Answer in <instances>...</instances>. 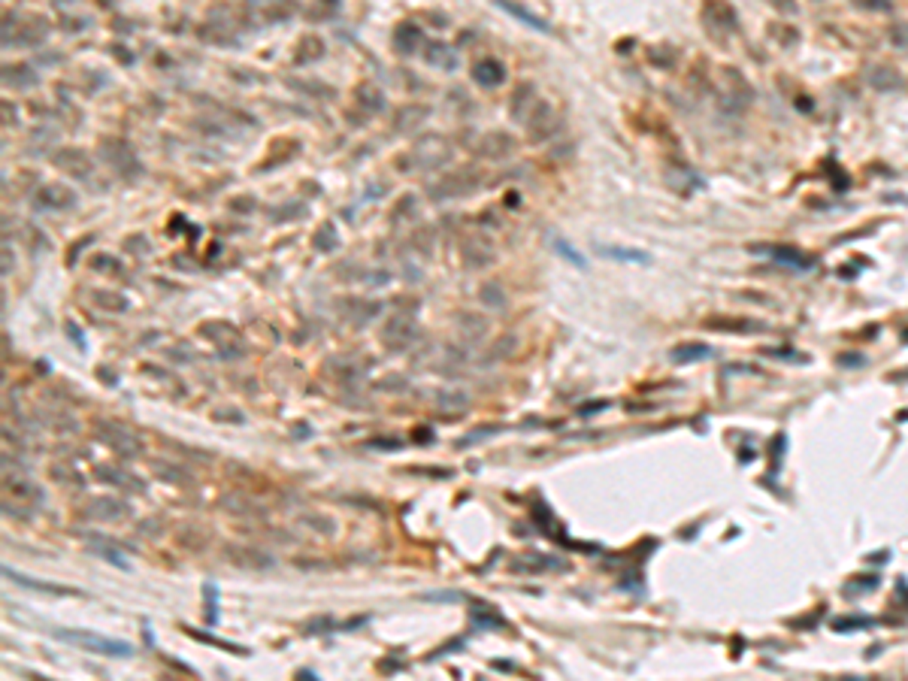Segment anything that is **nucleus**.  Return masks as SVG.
Returning <instances> with one entry per match:
<instances>
[{
    "mask_svg": "<svg viewBox=\"0 0 908 681\" xmlns=\"http://www.w3.org/2000/svg\"><path fill=\"white\" fill-rule=\"evenodd\" d=\"M58 639L70 642V645H79L91 654H103V657H131L134 648L121 639H109V636H101V633H91V630H55Z\"/></svg>",
    "mask_w": 908,
    "mask_h": 681,
    "instance_id": "1",
    "label": "nucleus"
},
{
    "mask_svg": "<svg viewBox=\"0 0 908 681\" xmlns=\"http://www.w3.org/2000/svg\"><path fill=\"white\" fill-rule=\"evenodd\" d=\"M448 155H452V149H448V143L442 140V136H427V140L418 143L400 164L415 167V170H436V167H442L448 160Z\"/></svg>",
    "mask_w": 908,
    "mask_h": 681,
    "instance_id": "2",
    "label": "nucleus"
},
{
    "mask_svg": "<svg viewBox=\"0 0 908 681\" xmlns=\"http://www.w3.org/2000/svg\"><path fill=\"white\" fill-rule=\"evenodd\" d=\"M418 339V324L415 318L406 315V312H397V315L388 318V324L381 327V342L385 348L391 351H406L412 342Z\"/></svg>",
    "mask_w": 908,
    "mask_h": 681,
    "instance_id": "3",
    "label": "nucleus"
},
{
    "mask_svg": "<svg viewBox=\"0 0 908 681\" xmlns=\"http://www.w3.org/2000/svg\"><path fill=\"white\" fill-rule=\"evenodd\" d=\"M478 182H482V176H478L476 167H461V170L448 173L442 182H436L430 188V194L436 200H442V197H467L472 188H478Z\"/></svg>",
    "mask_w": 908,
    "mask_h": 681,
    "instance_id": "4",
    "label": "nucleus"
},
{
    "mask_svg": "<svg viewBox=\"0 0 908 681\" xmlns=\"http://www.w3.org/2000/svg\"><path fill=\"white\" fill-rule=\"evenodd\" d=\"M97 436H101V442H106V446L121 457H140L142 454V442L136 439L131 430H125V427H118V424H101L97 427Z\"/></svg>",
    "mask_w": 908,
    "mask_h": 681,
    "instance_id": "5",
    "label": "nucleus"
},
{
    "mask_svg": "<svg viewBox=\"0 0 908 681\" xmlns=\"http://www.w3.org/2000/svg\"><path fill=\"white\" fill-rule=\"evenodd\" d=\"M103 158L109 160L121 176H127V179H131V176H140V170H142L140 160H136V155H134V149L125 140H106L103 143Z\"/></svg>",
    "mask_w": 908,
    "mask_h": 681,
    "instance_id": "6",
    "label": "nucleus"
},
{
    "mask_svg": "<svg viewBox=\"0 0 908 681\" xmlns=\"http://www.w3.org/2000/svg\"><path fill=\"white\" fill-rule=\"evenodd\" d=\"M472 82L482 88H497L506 82V64L497 58H482L472 64Z\"/></svg>",
    "mask_w": 908,
    "mask_h": 681,
    "instance_id": "7",
    "label": "nucleus"
},
{
    "mask_svg": "<svg viewBox=\"0 0 908 681\" xmlns=\"http://www.w3.org/2000/svg\"><path fill=\"white\" fill-rule=\"evenodd\" d=\"M703 19L708 21V28H718V30H736L739 28V19H736V10H732L730 3H724V0H708V3L703 6Z\"/></svg>",
    "mask_w": 908,
    "mask_h": 681,
    "instance_id": "8",
    "label": "nucleus"
},
{
    "mask_svg": "<svg viewBox=\"0 0 908 681\" xmlns=\"http://www.w3.org/2000/svg\"><path fill=\"white\" fill-rule=\"evenodd\" d=\"M469 621H472L476 630H497V627H500V630H506V627H509L506 618H503L500 611L494 609L491 603H485V600H472L469 603Z\"/></svg>",
    "mask_w": 908,
    "mask_h": 681,
    "instance_id": "9",
    "label": "nucleus"
},
{
    "mask_svg": "<svg viewBox=\"0 0 908 681\" xmlns=\"http://www.w3.org/2000/svg\"><path fill=\"white\" fill-rule=\"evenodd\" d=\"M34 203L40 206V209H70V206L76 203V194L64 185H45L43 191H36Z\"/></svg>",
    "mask_w": 908,
    "mask_h": 681,
    "instance_id": "10",
    "label": "nucleus"
},
{
    "mask_svg": "<svg viewBox=\"0 0 908 681\" xmlns=\"http://www.w3.org/2000/svg\"><path fill=\"white\" fill-rule=\"evenodd\" d=\"M55 164L64 173L76 176V179H85V176H91V158L82 149H61L58 155H55Z\"/></svg>",
    "mask_w": 908,
    "mask_h": 681,
    "instance_id": "11",
    "label": "nucleus"
},
{
    "mask_svg": "<svg viewBox=\"0 0 908 681\" xmlns=\"http://www.w3.org/2000/svg\"><path fill=\"white\" fill-rule=\"evenodd\" d=\"M394 45L400 55H415L424 45V30L418 25H412V21H400L394 30Z\"/></svg>",
    "mask_w": 908,
    "mask_h": 681,
    "instance_id": "12",
    "label": "nucleus"
},
{
    "mask_svg": "<svg viewBox=\"0 0 908 681\" xmlns=\"http://www.w3.org/2000/svg\"><path fill=\"white\" fill-rule=\"evenodd\" d=\"M127 515V506L121 500H112V496H97V500L88 503V518H97V521H121Z\"/></svg>",
    "mask_w": 908,
    "mask_h": 681,
    "instance_id": "13",
    "label": "nucleus"
},
{
    "mask_svg": "<svg viewBox=\"0 0 908 681\" xmlns=\"http://www.w3.org/2000/svg\"><path fill=\"white\" fill-rule=\"evenodd\" d=\"M3 576L10 581H15V585H21V587H30V591H43V594H55V596H73L76 594L73 587H61V585H49V581H40V578H30V576H25V572L12 569V566H6Z\"/></svg>",
    "mask_w": 908,
    "mask_h": 681,
    "instance_id": "14",
    "label": "nucleus"
},
{
    "mask_svg": "<svg viewBox=\"0 0 908 681\" xmlns=\"http://www.w3.org/2000/svg\"><path fill=\"white\" fill-rule=\"evenodd\" d=\"M424 61L430 67H439V70H454V67L461 64L457 52L452 49V45H445V43H427L424 45Z\"/></svg>",
    "mask_w": 908,
    "mask_h": 681,
    "instance_id": "15",
    "label": "nucleus"
},
{
    "mask_svg": "<svg viewBox=\"0 0 908 681\" xmlns=\"http://www.w3.org/2000/svg\"><path fill=\"white\" fill-rule=\"evenodd\" d=\"M497 6H500V10H506L509 15H512V19L524 21L527 28L539 30V34H551V25H548V19H542V15H536V12H530L527 6H518V3H512V0H497Z\"/></svg>",
    "mask_w": 908,
    "mask_h": 681,
    "instance_id": "16",
    "label": "nucleus"
},
{
    "mask_svg": "<svg viewBox=\"0 0 908 681\" xmlns=\"http://www.w3.org/2000/svg\"><path fill=\"white\" fill-rule=\"evenodd\" d=\"M708 331H730V333H757V331H766V324L760 321H748V318H708L706 321Z\"/></svg>",
    "mask_w": 908,
    "mask_h": 681,
    "instance_id": "17",
    "label": "nucleus"
},
{
    "mask_svg": "<svg viewBox=\"0 0 908 681\" xmlns=\"http://www.w3.org/2000/svg\"><path fill=\"white\" fill-rule=\"evenodd\" d=\"M6 494H12L19 503H34V506L43 503V491L30 479H19V476L6 479Z\"/></svg>",
    "mask_w": 908,
    "mask_h": 681,
    "instance_id": "18",
    "label": "nucleus"
},
{
    "mask_svg": "<svg viewBox=\"0 0 908 681\" xmlns=\"http://www.w3.org/2000/svg\"><path fill=\"white\" fill-rule=\"evenodd\" d=\"M763 255H769V258H775L778 264H788L793 266V270H808L814 261H808V258L803 255V251H796V249H790V246H775V249H760Z\"/></svg>",
    "mask_w": 908,
    "mask_h": 681,
    "instance_id": "19",
    "label": "nucleus"
},
{
    "mask_svg": "<svg viewBox=\"0 0 908 681\" xmlns=\"http://www.w3.org/2000/svg\"><path fill=\"white\" fill-rule=\"evenodd\" d=\"M602 258H612V261H624V264H651V255L639 249H624V246H597Z\"/></svg>",
    "mask_w": 908,
    "mask_h": 681,
    "instance_id": "20",
    "label": "nucleus"
},
{
    "mask_svg": "<svg viewBox=\"0 0 908 681\" xmlns=\"http://www.w3.org/2000/svg\"><path fill=\"white\" fill-rule=\"evenodd\" d=\"M94 476H97V479H103V481H109V485H118V488H136V491H142V481L136 479V476H131V472L118 470V466H97Z\"/></svg>",
    "mask_w": 908,
    "mask_h": 681,
    "instance_id": "21",
    "label": "nucleus"
},
{
    "mask_svg": "<svg viewBox=\"0 0 908 681\" xmlns=\"http://www.w3.org/2000/svg\"><path fill=\"white\" fill-rule=\"evenodd\" d=\"M551 109H548L545 103H536V109H533V116L527 118V131L533 140H542V136L551 134Z\"/></svg>",
    "mask_w": 908,
    "mask_h": 681,
    "instance_id": "22",
    "label": "nucleus"
},
{
    "mask_svg": "<svg viewBox=\"0 0 908 681\" xmlns=\"http://www.w3.org/2000/svg\"><path fill=\"white\" fill-rule=\"evenodd\" d=\"M355 103L363 106L366 112H381V109H385V97H381V91L376 85H370V82H361V85H357Z\"/></svg>",
    "mask_w": 908,
    "mask_h": 681,
    "instance_id": "23",
    "label": "nucleus"
},
{
    "mask_svg": "<svg viewBox=\"0 0 908 681\" xmlns=\"http://www.w3.org/2000/svg\"><path fill=\"white\" fill-rule=\"evenodd\" d=\"M515 149V140L509 134H487L482 140V155L485 158H506Z\"/></svg>",
    "mask_w": 908,
    "mask_h": 681,
    "instance_id": "24",
    "label": "nucleus"
},
{
    "mask_svg": "<svg viewBox=\"0 0 908 681\" xmlns=\"http://www.w3.org/2000/svg\"><path fill=\"white\" fill-rule=\"evenodd\" d=\"M3 82L12 88H30V85H36V73L28 64H15L3 70Z\"/></svg>",
    "mask_w": 908,
    "mask_h": 681,
    "instance_id": "25",
    "label": "nucleus"
},
{
    "mask_svg": "<svg viewBox=\"0 0 908 681\" xmlns=\"http://www.w3.org/2000/svg\"><path fill=\"white\" fill-rule=\"evenodd\" d=\"M182 630H185L188 636H194V639L206 642V645H215V648H221V651H233V654H240V657H246V654H249V648H242V645H233V642H224V639H215V636H209V633H200V630H194V627H182Z\"/></svg>",
    "mask_w": 908,
    "mask_h": 681,
    "instance_id": "26",
    "label": "nucleus"
},
{
    "mask_svg": "<svg viewBox=\"0 0 908 681\" xmlns=\"http://www.w3.org/2000/svg\"><path fill=\"white\" fill-rule=\"evenodd\" d=\"M324 55V43L318 36H306L300 40V52H297V64H309V61H318Z\"/></svg>",
    "mask_w": 908,
    "mask_h": 681,
    "instance_id": "27",
    "label": "nucleus"
},
{
    "mask_svg": "<svg viewBox=\"0 0 908 681\" xmlns=\"http://www.w3.org/2000/svg\"><path fill=\"white\" fill-rule=\"evenodd\" d=\"M708 355H712V348L708 346H678V348H673V355L669 357H673L675 364H693V361L708 357Z\"/></svg>",
    "mask_w": 908,
    "mask_h": 681,
    "instance_id": "28",
    "label": "nucleus"
},
{
    "mask_svg": "<svg viewBox=\"0 0 908 681\" xmlns=\"http://www.w3.org/2000/svg\"><path fill=\"white\" fill-rule=\"evenodd\" d=\"M548 566L560 569L563 563L545 560V557H539V554H527V557H521V560H515V563H512V569H518V572H539V569H548Z\"/></svg>",
    "mask_w": 908,
    "mask_h": 681,
    "instance_id": "29",
    "label": "nucleus"
},
{
    "mask_svg": "<svg viewBox=\"0 0 908 681\" xmlns=\"http://www.w3.org/2000/svg\"><path fill=\"white\" fill-rule=\"evenodd\" d=\"M91 300H94L97 306H103V309H109V312H125L127 309L125 297L112 294V291H109V294H106V291H94V294H91Z\"/></svg>",
    "mask_w": 908,
    "mask_h": 681,
    "instance_id": "30",
    "label": "nucleus"
},
{
    "mask_svg": "<svg viewBox=\"0 0 908 681\" xmlns=\"http://www.w3.org/2000/svg\"><path fill=\"white\" fill-rule=\"evenodd\" d=\"M91 548L97 551V554L103 557V560H109L112 566H118V569H131V563L121 557V551L118 548H112V545H103V542H91Z\"/></svg>",
    "mask_w": 908,
    "mask_h": 681,
    "instance_id": "31",
    "label": "nucleus"
},
{
    "mask_svg": "<svg viewBox=\"0 0 908 681\" xmlns=\"http://www.w3.org/2000/svg\"><path fill=\"white\" fill-rule=\"evenodd\" d=\"M887 40H890L894 49L908 52V21H894L890 30H887Z\"/></svg>",
    "mask_w": 908,
    "mask_h": 681,
    "instance_id": "32",
    "label": "nucleus"
},
{
    "mask_svg": "<svg viewBox=\"0 0 908 681\" xmlns=\"http://www.w3.org/2000/svg\"><path fill=\"white\" fill-rule=\"evenodd\" d=\"M315 249L318 251H333V249H337V227H333V224H321V227H318Z\"/></svg>",
    "mask_w": 908,
    "mask_h": 681,
    "instance_id": "33",
    "label": "nucleus"
},
{
    "mask_svg": "<svg viewBox=\"0 0 908 681\" xmlns=\"http://www.w3.org/2000/svg\"><path fill=\"white\" fill-rule=\"evenodd\" d=\"M551 246L557 249V255H560V258H567V261H572V264H576V266H578V270H584V266H587V261H584V255H578V251H576V249H572V246H569V242H567V240H554V242H551Z\"/></svg>",
    "mask_w": 908,
    "mask_h": 681,
    "instance_id": "34",
    "label": "nucleus"
},
{
    "mask_svg": "<svg viewBox=\"0 0 908 681\" xmlns=\"http://www.w3.org/2000/svg\"><path fill=\"white\" fill-rule=\"evenodd\" d=\"M497 430H500V424H482V427H476V430H469L461 442H457V448H467V446H472V442H482V439H487V433H497Z\"/></svg>",
    "mask_w": 908,
    "mask_h": 681,
    "instance_id": "35",
    "label": "nucleus"
},
{
    "mask_svg": "<svg viewBox=\"0 0 908 681\" xmlns=\"http://www.w3.org/2000/svg\"><path fill=\"white\" fill-rule=\"evenodd\" d=\"M203 594L209 596V603H206V609H209V611H206V621H209V624H218V587L212 585V581H206V585H203Z\"/></svg>",
    "mask_w": 908,
    "mask_h": 681,
    "instance_id": "36",
    "label": "nucleus"
},
{
    "mask_svg": "<svg viewBox=\"0 0 908 681\" xmlns=\"http://www.w3.org/2000/svg\"><path fill=\"white\" fill-rule=\"evenodd\" d=\"M872 82L878 88H896L899 85V76H896V70H890V67H878V70L872 73Z\"/></svg>",
    "mask_w": 908,
    "mask_h": 681,
    "instance_id": "37",
    "label": "nucleus"
},
{
    "mask_svg": "<svg viewBox=\"0 0 908 681\" xmlns=\"http://www.w3.org/2000/svg\"><path fill=\"white\" fill-rule=\"evenodd\" d=\"M482 291H485V294H482V297H485V303H491V306H503V303H506V297L500 294V288H497V294H491L494 285H485Z\"/></svg>",
    "mask_w": 908,
    "mask_h": 681,
    "instance_id": "38",
    "label": "nucleus"
},
{
    "mask_svg": "<svg viewBox=\"0 0 908 681\" xmlns=\"http://www.w3.org/2000/svg\"><path fill=\"white\" fill-rule=\"evenodd\" d=\"M866 10H890V0H857Z\"/></svg>",
    "mask_w": 908,
    "mask_h": 681,
    "instance_id": "39",
    "label": "nucleus"
}]
</instances>
